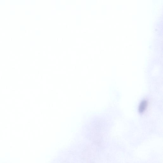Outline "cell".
<instances>
[{"mask_svg": "<svg viewBox=\"0 0 163 163\" xmlns=\"http://www.w3.org/2000/svg\"><path fill=\"white\" fill-rule=\"evenodd\" d=\"M148 104L147 101L145 99L141 101L138 108V111L140 113H143L146 110Z\"/></svg>", "mask_w": 163, "mask_h": 163, "instance_id": "6da1fadb", "label": "cell"}]
</instances>
